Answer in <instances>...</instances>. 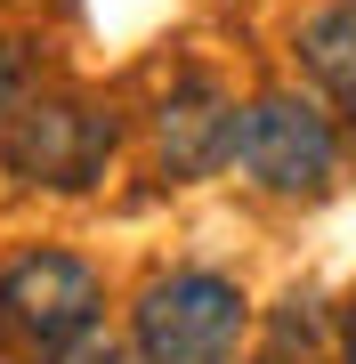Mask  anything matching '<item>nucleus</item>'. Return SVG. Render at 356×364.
Here are the masks:
<instances>
[{
    "label": "nucleus",
    "mask_w": 356,
    "mask_h": 364,
    "mask_svg": "<svg viewBox=\"0 0 356 364\" xmlns=\"http://www.w3.org/2000/svg\"><path fill=\"white\" fill-rule=\"evenodd\" d=\"M0 340H9V332H0Z\"/></svg>",
    "instance_id": "nucleus-10"
},
{
    "label": "nucleus",
    "mask_w": 356,
    "mask_h": 364,
    "mask_svg": "<svg viewBox=\"0 0 356 364\" xmlns=\"http://www.w3.org/2000/svg\"><path fill=\"white\" fill-rule=\"evenodd\" d=\"M106 308H114L106 267L73 243H16L0 259V332L33 364L81 332H106Z\"/></svg>",
    "instance_id": "nucleus-4"
},
{
    "label": "nucleus",
    "mask_w": 356,
    "mask_h": 364,
    "mask_svg": "<svg viewBox=\"0 0 356 364\" xmlns=\"http://www.w3.org/2000/svg\"><path fill=\"white\" fill-rule=\"evenodd\" d=\"M33 90V65H25V41L16 33H0V114H9L16 97Z\"/></svg>",
    "instance_id": "nucleus-8"
},
{
    "label": "nucleus",
    "mask_w": 356,
    "mask_h": 364,
    "mask_svg": "<svg viewBox=\"0 0 356 364\" xmlns=\"http://www.w3.org/2000/svg\"><path fill=\"white\" fill-rule=\"evenodd\" d=\"M235 114H243V97L227 90L211 65H178V73L154 90V105L138 114L146 170H154L162 186H203V178H219L227 154H235Z\"/></svg>",
    "instance_id": "nucleus-5"
},
{
    "label": "nucleus",
    "mask_w": 356,
    "mask_h": 364,
    "mask_svg": "<svg viewBox=\"0 0 356 364\" xmlns=\"http://www.w3.org/2000/svg\"><path fill=\"white\" fill-rule=\"evenodd\" d=\"M122 154V114L81 90H33L0 114V178L25 195H90Z\"/></svg>",
    "instance_id": "nucleus-3"
},
{
    "label": "nucleus",
    "mask_w": 356,
    "mask_h": 364,
    "mask_svg": "<svg viewBox=\"0 0 356 364\" xmlns=\"http://www.w3.org/2000/svg\"><path fill=\"white\" fill-rule=\"evenodd\" d=\"M332 348H340V364H356V291L332 308Z\"/></svg>",
    "instance_id": "nucleus-9"
},
{
    "label": "nucleus",
    "mask_w": 356,
    "mask_h": 364,
    "mask_svg": "<svg viewBox=\"0 0 356 364\" xmlns=\"http://www.w3.org/2000/svg\"><path fill=\"white\" fill-rule=\"evenodd\" d=\"M291 73L356 130V0H316L291 25Z\"/></svg>",
    "instance_id": "nucleus-6"
},
{
    "label": "nucleus",
    "mask_w": 356,
    "mask_h": 364,
    "mask_svg": "<svg viewBox=\"0 0 356 364\" xmlns=\"http://www.w3.org/2000/svg\"><path fill=\"white\" fill-rule=\"evenodd\" d=\"M227 170L251 186L259 203H291L316 210L348 186V122L308 90V81H284V90H251L235 114V154Z\"/></svg>",
    "instance_id": "nucleus-1"
},
{
    "label": "nucleus",
    "mask_w": 356,
    "mask_h": 364,
    "mask_svg": "<svg viewBox=\"0 0 356 364\" xmlns=\"http://www.w3.org/2000/svg\"><path fill=\"white\" fill-rule=\"evenodd\" d=\"M122 340L146 364H243L251 340H259V308H251L243 275L178 259V267H154L130 291Z\"/></svg>",
    "instance_id": "nucleus-2"
},
{
    "label": "nucleus",
    "mask_w": 356,
    "mask_h": 364,
    "mask_svg": "<svg viewBox=\"0 0 356 364\" xmlns=\"http://www.w3.org/2000/svg\"><path fill=\"white\" fill-rule=\"evenodd\" d=\"M41 364H146L122 332H81V340H65V348H49Z\"/></svg>",
    "instance_id": "nucleus-7"
}]
</instances>
